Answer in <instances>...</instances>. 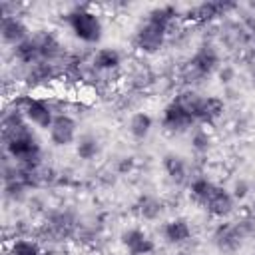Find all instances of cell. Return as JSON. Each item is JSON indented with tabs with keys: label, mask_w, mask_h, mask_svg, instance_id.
I'll use <instances>...</instances> for the list:
<instances>
[{
	"label": "cell",
	"mask_w": 255,
	"mask_h": 255,
	"mask_svg": "<svg viewBox=\"0 0 255 255\" xmlns=\"http://www.w3.org/2000/svg\"><path fill=\"white\" fill-rule=\"evenodd\" d=\"M28 126L30 124L14 129H4V147L14 163L22 167H38L42 163V147Z\"/></svg>",
	"instance_id": "6da1fadb"
},
{
	"label": "cell",
	"mask_w": 255,
	"mask_h": 255,
	"mask_svg": "<svg viewBox=\"0 0 255 255\" xmlns=\"http://www.w3.org/2000/svg\"><path fill=\"white\" fill-rule=\"evenodd\" d=\"M66 22L72 34L84 44H98L104 36L102 18L94 10H90V6H76L66 14Z\"/></svg>",
	"instance_id": "7a4b0ae2"
},
{
	"label": "cell",
	"mask_w": 255,
	"mask_h": 255,
	"mask_svg": "<svg viewBox=\"0 0 255 255\" xmlns=\"http://www.w3.org/2000/svg\"><path fill=\"white\" fill-rule=\"evenodd\" d=\"M12 106L18 108L24 114L28 124H32L40 129H50V126L56 118V112H54L52 104L44 98H38V96H28V94L16 96Z\"/></svg>",
	"instance_id": "3957f363"
},
{
	"label": "cell",
	"mask_w": 255,
	"mask_h": 255,
	"mask_svg": "<svg viewBox=\"0 0 255 255\" xmlns=\"http://www.w3.org/2000/svg\"><path fill=\"white\" fill-rule=\"evenodd\" d=\"M167 38H169V30L167 28H163V26H159V24H155V22L145 18V22L135 30L133 44L143 54H157L165 46Z\"/></svg>",
	"instance_id": "277c9868"
},
{
	"label": "cell",
	"mask_w": 255,
	"mask_h": 255,
	"mask_svg": "<svg viewBox=\"0 0 255 255\" xmlns=\"http://www.w3.org/2000/svg\"><path fill=\"white\" fill-rule=\"evenodd\" d=\"M48 135H50V141L58 147L72 145L78 139V122L70 114H56L48 129Z\"/></svg>",
	"instance_id": "5b68a950"
},
{
	"label": "cell",
	"mask_w": 255,
	"mask_h": 255,
	"mask_svg": "<svg viewBox=\"0 0 255 255\" xmlns=\"http://www.w3.org/2000/svg\"><path fill=\"white\" fill-rule=\"evenodd\" d=\"M195 118L185 112L179 104L171 102L165 106L163 110V116H161V128L169 133H183V131H191L193 126H195Z\"/></svg>",
	"instance_id": "8992f818"
},
{
	"label": "cell",
	"mask_w": 255,
	"mask_h": 255,
	"mask_svg": "<svg viewBox=\"0 0 255 255\" xmlns=\"http://www.w3.org/2000/svg\"><path fill=\"white\" fill-rule=\"evenodd\" d=\"M201 205L205 207V211L209 215H213L217 219H227L235 209V197L231 195V191H227L225 187L215 183L213 191L209 193V197Z\"/></svg>",
	"instance_id": "52a82bcc"
},
{
	"label": "cell",
	"mask_w": 255,
	"mask_h": 255,
	"mask_svg": "<svg viewBox=\"0 0 255 255\" xmlns=\"http://www.w3.org/2000/svg\"><path fill=\"white\" fill-rule=\"evenodd\" d=\"M233 8H235V4H231V2H201L185 12V20L203 24V22H211L219 16H225Z\"/></svg>",
	"instance_id": "ba28073f"
},
{
	"label": "cell",
	"mask_w": 255,
	"mask_h": 255,
	"mask_svg": "<svg viewBox=\"0 0 255 255\" xmlns=\"http://www.w3.org/2000/svg\"><path fill=\"white\" fill-rule=\"evenodd\" d=\"M0 36H2L4 44L16 48L18 44H22L24 40L30 38V30L20 16L10 14V16H2V20H0Z\"/></svg>",
	"instance_id": "9c48e42d"
},
{
	"label": "cell",
	"mask_w": 255,
	"mask_h": 255,
	"mask_svg": "<svg viewBox=\"0 0 255 255\" xmlns=\"http://www.w3.org/2000/svg\"><path fill=\"white\" fill-rule=\"evenodd\" d=\"M245 233L241 229L239 223H231V221H223L215 227L213 231V241L221 251H235L241 241H243Z\"/></svg>",
	"instance_id": "30bf717a"
},
{
	"label": "cell",
	"mask_w": 255,
	"mask_h": 255,
	"mask_svg": "<svg viewBox=\"0 0 255 255\" xmlns=\"http://www.w3.org/2000/svg\"><path fill=\"white\" fill-rule=\"evenodd\" d=\"M122 245L126 247V251L129 255H149L155 249L153 239H149V235L145 231H141L139 227H131L126 229L122 233Z\"/></svg>",
	"instance_id": "8fae6325"
},
{
	"label": "cell",
	"mask_w": 255,
	"mask_h": 255,
	"mask_svg": "<svg viewBox=\"0 0 255 255\" xmlns=\"http://www.w3.org/2000/svg\"><path fill=\"white\" fill-rule=\"evenodd\" d=\"M225 112V102L217 96H203L197 110H195V122L199 126H213Z\"/></svg>",
	"instance_id": "7c38bea8"
},
{
	"label": "cell",
	"mask_w": 255,
	"mask_h": 255,
	"mask_svg": "<svg viewBox=\"0 0 255 255\" xmlns=\"http://www.w3.org/2000/svg\"><path fill=\"white\" fill-rule=\"evenodd\" d=\"M94 74H118L120 66H122V54L116 48H98L90 60Z\"/></svg>",
	"instance_id": "4fadbf2b"
},
{
	"label": "cell",
	"mask_w": 255,
	"mask_h": 255,
	"mask_svg": "<svg viewBox=\"0 0 255 255\" xmlns=\"http://www.w3.org/2000/svg\"><path fill=\"white\" fill-rule=\"evenodd\" d=\"M161 165H163V169H165V173H167V177L171 179V181H175V183H189V167H187V161L181 157V155H177V153H167V155H163V159H161Z\"/></svg>",
	"instance_id": "5bb4252c"
},
{
	"label": "cell",
	"mask_w": 255,
	"mask_h": 255,
	"mask_svg": "<svg viewBox=\"0 0 255 255\" xmlns=\"http://www.w3.org/2000/svg\"><path fill=\"white\" fill-rule=\"evenodd\" d=\"M163 237L169 243H185L191 239V225L183 217H175L163 225Z\"/></svg>",
	"instance_id": "9a60e30c"
},
{
	"label": "cell",
	"mask_w": 255,
	"mask_h": 255,
	"mask_svg": "<svg viewBox=\"0 0 255 255\" xmlns=\"http://www.w3.org/2000/svg\"><path fill=\"white\" fill-rule=\"evenodd\" d=\"M14 58L24 64V66H34L38 62H42V56H40V46H38V40L36 36L32 34L28 40H24L22 44H18L14 48Z\"/></svg>",
	"instance_id": "2e32d148"
},
{
	"label": "cell",
	"mask_w": 255,
	"mask_h": 255,
	"mask_svg": "<svg viewBox=\"0 0 255 255\" xmlns=\"http://www.w3.org/2000/svg\"><path fill=\"white\" fill-rule=\"evenodd\" d=\"M151 128H153V118L147 112H135V114H131V118L128 122V129H129L131 137H135V139H145L149 135Z\"/></svg>",
	"instance_id": "e0dca14e"
},
{
	"label": "cell",
	"mask_w": 255,
	"mask_h": 255,
	"mask_svg": "<svg viewBox=\"0 0 255 255\" xmlns=\"http://www.w3.org/2000/svg\"><path fill=\"white\" fill-rule=\"evenodd\" d=\"M163 211V205L157 197L153 195H141L135 203V213L143 219V221H155Z\"/></svg>",
	"instance_id": "ac0fdd59"
},
{
	"label": "cell",
	"mask_w": 255,
	"mask_h": 255,
	"mask_svg": "<svg viewBox=\"0 0 255 255\" xmlns=\"http://www.w3.org/2000/svg\"><path fill=\"white\" fill-rule=\"evenodd\" d=\"M76 155L80 157V159H84V161H92L98 153H100V141H98V137L96 135H92V133H82V135H78V139H76Z\"/></svg>",
	"instance_id": "d6986e66"
},
{
	"label": "cell",
	"mask_w": 255,
	"mask_h": 255,
	"mask_svg": "<svg viewBox=\"0 0 255 255\" xmlns=\"http://www.w3.org/2000/svg\"><path fill=\"white\" fill-rule=\"evenodd\" d=\"M213 187H215V183L211 179H207L205 175H195L189 179V191L197 203H203L209 197V193L213 191Z\"/></svg>",
	"instance_id": "ffe728a7"
},
{
	"label": "cell",
	"mask_w": 255,
	"mask_h": 255,
	"mask_svg": "<svg viewBox=\"0 0 255 255\" xmlns=\"http://www.w3.org/2000/svg\"><path fill=\"white\" fill-rule=\"evenodd\" d=\"M8 253L10 255H44L40 243L34 241V239H28V237L12 239V243L8 247Z\"/></svg>",
	"instance_id": "44dd1931"
},
{
	"label": "cell",
	"mask_w": 255,
	"mask_h": 255,
	"mask_svg": "<svg viewBox=\"0 0 255 255\" xmlns=\"http://www.w3.org/2000/svg\"><path fill=\"white\" fill-rule=\"evenodd\" d=\"M191 147L197 151V153H207L209 147H211V135L207 131L205 126H199V128H193L191 129Z\"/></svg>",
	"instance_id": "7402d4cb"
},
{
	"label": "cell",
	"mask_w": 255,
	"mask_h": 255,
	"mask_svg": "<svg viewBox=\"0 0 255 255\" xmlns=\"http://www.w3.org/2000/svg\"><path fill=\"white\" fill-rule=\"evenodd\" d=\"M235 74H237L235 68L229 66V64H221L219 70H217V78H219L221 84H231L235 80Z\"/></svg>",
	"instance_id": "603a6c76"
},
{
	"label": "cell",
	"mask_w": 255,
	"mask_h": 255,
	"mask_svg": "<svg viewBox=\"0 0 255 255\" xmlns=\"http://www.w3.org/2000/svg\"><path fill=\"white\" fill-rule=\"evenodd\" d=\"M249 191H251V187H249V183L245 181V179H237L235 183H233V189H231V195L235 197V199H245L247 195H249Z\"/></svg>",
	"instance_id": "cb8c5ba5"
},
{
	"label": "cell",
	"mask_w": 255,
	"mask_h": 255,
	"mask_svg": "<svg viewBox=\"0 0 255 255\" xmlns=\"http://www.w3.org/2000/svg\"><path fill=\"white\" fill-rule=\"evenodd\" d=\"M133 157H122L120 161H118V173H128V171H131L133 169Z\"/></svg>",
	"instance_id": "d4e9b609"
},
{
	"label": "cell",
	"mask_w": 255,
	"mask_h": 255,
	"mask_svg": "<svg viewBox=\"0 0 255 255\" xmlns=\"http://www.w3.org/2000/svg\"><path fill=\"white\" fill-rule=\"evenodd\" d=\"M251 209H253V213H255V199H253V203H251Z\"/></svg>",
	"instance_id": "484cf974"
}]
</instances>
